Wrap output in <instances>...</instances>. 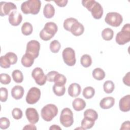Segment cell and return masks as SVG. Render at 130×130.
Instances as JSON below:
<instances>
[{"instance_id": "cell-23", "label": "cell", "mask_w": 130, "mask_h": 130, "mask_svg": "<svg viewBox=\"0 0 130 130\" xmlns=\"http://www.w3.org/2000/svg\"><path fill=\"white\" fill-rule=\"evenodd\" d=\"M93 77L97 80H102L105 77V73L103 70L100 68L94 69L92 73Z\"/></svg>"}, {"instance_id": "cell-33", "label": "cell", "mask_w": 130, "mask_h": 130, "mask_svg": "<svg viewBox=\"0 0 130 130\" xmlns=\"http://www.w3.org/2000/svg\"><path fill=\"white\" fill-rule=\"evenodd\" d=\"M77 21H78V20L76 18H74L73 17L67 18L63 22V25L64 28L66 30L70 31V29L74 23H75Z\"/></svg>"}, {"instance_id": "cell-18", "label": "cell", "mask_w": 130, "mask_h": 130, "mask_svg": "<svg viewBox=\"0 0 130 130\" xmlns=\"http://www.w3.org/2000/svg\"><path fill=\"white\" fill-rule=\"evenodd\" d=\"M84 31V27L81 23L78 21L76 22L72 26L70 31L75 36H79L83 34Z\"/></svg>"}, {"instance_id": "cell-31", "label": "cell", "mask_w": 130, "mask_h": 130, "mask_svg": "<svg viewBox=\"0 0 130 130\" xmlns=\"http://www.w3.org/2000/svg\"><path fill=\"white\" fill-rule=\"evenodd\" d=\"M95 94L94 89L91 86H87L83 90V95L86 99H91Z\"/></svg>"}, {"instance_id": "cell-7", "label": "cell", "mask_w": 130, "mask_h": 130, "mask_svg": "<svg viewBox=\"0 0 130 130\" xmlns=\"http://www.w3.org/2000/svg\"><path fill=\"white\" fill-rule=\"evenodd\" d=\"M105 22L112 26L118 27L123 21L122 16L117 12L108 13L105 18Z\"/></svg>"}, {"instance_id": "cell-8", "label": "cell", "mask_w": 130, "mask_h": 130, "mask_svg": "<svg viewBox=\"0 0 130 130\" xmlns=\"http://www.w3.org/2000/svg\"><path fill=\"white\" fill-rule=\"evenodd\" d=\"M64 63L68 66H74L76 62L75 50L71 47H67L62 53Z\"/></svg>"}, {"instance_id": "cell-3", "label": "cell", "mask_w": 130, "mask_h": 130, "mask_svg": "<svg viewBox=\"0 0 130 130\" xmlns=\"http://www.w3.org/2000/svg\"><path fill=\"white\" fill-rule=\"evenodd\" d=\"M58 27L57 25L53 22H47L40 32V38L45 41H49L52 39L57 32Z\"/></svg>"}, {"instance_id": "cell-16", "label": "cell", "mask_w": 130, "mask_h": 130, "mask_svg": "<svg viewBox=\"0 0 130 130\" xmlns=\"http://www.w3.org/2000/svg\"><path fill=\"white\" fill-rule=\"evenodd\" d=\"M81 86L77 83H72L68 88V93L69 95L73 98H75L79 95L81 93Z\"/></svg>"}, {"instance_id": "cell-13", "label": "cell", "mask_w": 130, "mask_h": 130, "mask_svg": "<svg viewBox=\"0 0 130 130\" xmlns=\"http://www.w3.org/2000/svg\"><path fill=\"white\" fill-rule=\"evenodd\" d=\"M25 115L28 121L31 124H36L39 120L38 112L35 108H27L25 111Z\"/></svg>"}, {"instance_id": "cell-41", "label": "cell", "mask_w": 130, "mask_h": 130, "mask_svg": "<svg viewBox=\"0 0 130 130\" xmlns=\"http://www.w3.org/2000/svg\"><path fill=\"white\" fill-rule=\"evenodd\" d=\"M0 66L3 68L7 69L10 67L11 64L9 62L5 56H2L0 58Z\"/></svg>"}, {"instance_id": "cell-26", "label": "cell", "mask_w": 130, "mask_h": 130, "mask_svg": "<svg viewBox=\"0 0 130 130\" xmlns=\"http://www.w3.org/2000/svg\"><path fill=\"white\" fill-rule=\"evenodd\" d=\"M53 91L54 93L58 96H62L66 92V88L64 85H58L54 84L53 86Z\"/></svg>"}, {"instance_id": "cell-34", "label": "cell", "mask_w": 130, "mask_h": 130, "mask_svg": "<svg viewBox=\"0 0 130 130\" xmlns=\"http://www.w3.org/2000/svg\"><path fill=\"white\" fill-rule=\"evenodd\" d=\"M5 57L9 61V62L11 64H15L18 60V57L17 55L12 52H9L7 53L5 55Z\"/></svg>"}, {"instance_id": "cell-11", "label": "cell", "mask_w": 130, "mask_h": 130, "mask_svg": "<svg viewBox=\"0 0 130 130\" xmlns=\"http://www.w3.org/2000/svg\"><path fill=\"white\" fill-rule=\"evenodd\" d=\"M31 76L35 80L36 83L39 85H44L47 80V77L43 72V70L39 67L35 68L31 73Z\"/></svg>"}, {"instance_id": "cell-6", "label": "cell", "mask_w": 130, "mask_h": 130, "mask_svg": "<svg viewBox=\"0 0 130 130\" xmlns=\"http://www.w3.org/2000/svg\"><path fill=\"white\" fill-rule=\"evenodd\" d=\"M60 122L66 127L71 126L74 122L73 113L72 110L69 108H63L60 115Z\"/></svg>"}, {"instance_id": "cell-15", "label": "cell", "mask_w": 130, "mask_h": 130, "mask_svg": "<svg viewBox=\"0 0 130 130\" xmlns=\"http://www.w3.org/2000/svg\"><path fill=\"white\" fill-rule=\"evenodd\" d=\"M120 110L124 112H128L130 110V95L127 94L120 99L119 102Z\"/></svg>"}, {"instance_id": "cell-36", "label": "cell", "mask_w": 130, "mask_h": 130, "mask_svg": "<svg viewBox=\"0 0 130 130\" xmlns=\"http://www.w3.org/2000/svg\"><path fill=\"white\" fill-rule=\"evenodd\" d=\"M66 82H67L66 77L63 75L60 74L59 73H58L56 75L54 79V82L55 83V84H58V85H64Z\"/></svg>"}, {"instance_id": "cell-14", "label": "cell", "mask_w": 130, "mask_h": 130, "mask_svg": "<svg viewBox=\"0 0 130 130\" xmlns=\"http://www.w3.org/2000/svg\"><path fill=\"white\" fill-rule=\"evenodd\" d=\"M22 20V16L21 14L16 11H13L9 15V22L13 26L19 25Z\"/></svg>"}, {"instance_id": "cell-46", "label": "cell", "mask_w": 130, "mask_h": 130, "mask_svg": "<svg viewBox=\"0 0 130 130\" xmlns=\"http://www.w3.org/2000/svg\"><path fill=\"white\" fill-rule=\"evenodd\" d=\"M23 129H37V127L34 124H27L23 128Z\"/></svg>"}, {"instance_id": "cell-42", "label": "cell", "mask_w": 130, "mask_h": 130, "mask_svg": "<svg viewBox=\"0 0 130 130\" xmlns=\"http://www.w3.org/2000/svg\"><path fill=\"white\" fill-rule=\"evenodd\" d=\"M58 73V72L55 71H52L47 73L46 75L47 77V80L50 82H54V79L56 75Z\"/></svg>"}, {"instance_id": "cell-29", "label": "cell", "mask_w": 130, "mask_h": 130, "mask_svg": "<svg viewBox=\"0 0 130 130\" xmlns=\"http://www.w3.org/2000/svg\"><path fill=\"white\" fill-rule=\"evenodd\" d=\"M80 63L81 65L85 68L90 67L92 63V59L91 56L86 54L83 55L80 58Z\"/></svg>"}, {"instance_id": "cell-35", "label": "cell", "mask_w": 130, "mask_h": 130, "mask_svg": "<svg viewBox=\"0 0 130 130\" xmlns=\"http://www.w3.org/2000/svg\"><path fill=\"white\" fill-rule=\"evenodd\" d=\"M60 47L61 45L60 43L58 40H54L53 41H52L50 43L49 46V48L51 51L54 53H57L59 51Z\"/></svg>"}, {"instance_id": "cell-1", "label": "cell", "mask_w": 130, "mask_h": 130, "mask_svg": "<svg viewBox=\"0 0 130 130\" xmlns=\"http://www.w3.org/2000/svg\"><path fill=\"white\" fill-rule=\"evenodd\" d=\"M82 4L91 12L94 19H99L102 18L103 15V9L99 3L94 0H83L82 1Z\"/></svg>"}, {"instance_id": "cell-47", "label": "cell", "mask_w": 130, "mask_h": 130, "mask_svg": "<svg viewBox=\"0 0 130 130\" xmlns=\"http://www.w3.org/2000/svg\"><path fill=\"white\" fill-rule=\"evenodd\" d=\"M49 129L51 130V129H61V127H60L58 125H52L50 128H49Z\"/></svg>"}, {"instance_id": "cell-12", "label": "cell", "mask_w": 130, "mask_h": 130, "mask_svg": "<svg viewBox=\"0 0 130 130\" xmlns=\"http://www.w3.org/2000/svg\"><path fill=\"white\" fill-rule=\"evenodd\" d=\"M17 9L16 6L12 2H1L0 3V15L3 17L8 15L10 11Z\"/></svg>"}, {"instance_id": "cell-39", "label": "cell", "mask_w": 130, "mask_h": 130, "mask_svg": "<svg viewBox=\"0 0 130 130\" xmlns=\"http://www.w3.org/2000/svg\"><path fill=\"white\" fill-rule=\"evenodd\" d=\"M10 124V120L7 117H2L0 119V128L2 129L8 128Z\"/></svg>"}, {"instance_id": "cell-17", "label": "cell", "mask_w": 130, "mask_h": 130, "mask_svg": "<svg viewBox=\"0 0 130 130\" xmlns=\"http://www.w3.org/2000/svg\"><path fill=\"white\" fill-rule=\"evenodd\" d=\"M115 104V99L112 96L103 98L100 103V107L103 109H108L112 107Z\"/></svg>"}, {"instance_id": "cell-4", "label": "cell", "mask_w": 130, "mask_h": 130, "mask_svg": "<svg viewBox=\"0 0 130 130\" xmlns=\"http://www.w3.org/2000/svg\"><path fill=\"white\" fill-rule=\"evenodd\" d=\"M42 118L46 121H50L58 113L57 106L52 104H49L45 106L41 109Z\"/></svg>"}, {"instance_id": "cell-30", "label": "cell", "mask_w": 130, "mask_h": 130, "mask_svg": "<svg viewBox=\"0 0 130 130\" xmlns=\"http://www.w3.org/2000/svg\"><path fill=\"white\" fill-rule=\"evenodd\" d=\"M104 91L108 94L111 93L114 90V83L111 80H107L104 82L103 85Z\"/></svg>"}, {"instance_id": "cell-32", "label": "cell", "mask_w": 130, "mask_h": 130, "mask_svg": "<svg viewBox=\"0 0 130 130\" xmlns=\"http://www.w3.org/2000/svg\"><path fill=\"white\" fill-rule=\"evenodd\" d=\"M95 123V121L90 119L84 117L81 121V127H82L84 129H90L92 127Z\"/></svg>"}, {"instance_id": "cell-9", "label": "cell", "mask_w": 130, "mask_h": 130, "mask_svg": "<svg viewBox=\"0 0 130 130\" xmlns=\"http://www.w3.org/2000/svg\"><path fill=\"white\" fill-rule=\"evenodd\" d=\"M40 49V43L36 40H31L27 43L25 53L31 56L34 59H36L39 55Z\"/></svg>"}, {"instance_id": "cell-19", "label": "cell", "mask_w": 130, "mask_h": 130, "mask_svg": "<svg viewBox=\"0 0 130 130\" xmlns=\"http://www.w3.org/2000/svg\"><path fill=\"white\" fill-rule=\"evenodd\" d=\"M24 90L22 86L20 85H16L14 86L11 90V95L15 100H19L21 99L24 94Z\"/></svg>"}, {"instance_id": "cell-10", "label": "cell", "mask_w": 130, "mask_h": 130, "mask_svg": "<svg viewBox=\"0 0 130 130\" xmlns=\"http://www.w3.org/2000/svg\"><path fill=\"white\" fill-rule=\"evenodd\" d=\"M41 90L37 87H32L27 92L26 96V102L28 104H35L40 99Z\"/></svg>"}, {"instance_id": "cell-2", "label": "cell", "mask_w": 130, "mask_h": 130, "mask_svg": "<svg viewBox=\"0 0 130 130\" xmlns=\"http://www.w3.org/2000/svg\"><path fill=\"white\" fill-rule=\"evenodd\" d=\"M41 7V2L40 0H28L22 3L21 10L25 14L36 15L39 13Z\"/></svg>"}, {"instance_id": "cell-5", "label": "cell", "mask_w": 130, "mask_h": 130, "mask_svg": "<svg viewBox=\"0 0 130 130\" xmlns=\"http://www.w3.org/2000/svg\"><path fill=\"white\" fill-rule=\"evenodd\" d=\"M116 42L120 45H124L130 41V24L127 23L124 25L121 31L118 32L115 38Z\"/></svg>"}, {"instance_id": "cell-44", "label": "cell", "mask_w": 130, "mask_h": 130, "mask_svg": "<svg viewBox=\"0 0 130 130\" xmlns=\"http://www.w3.org/2000/svg\"><path fill=\"white\" fill-rule=\"evenodd\" d=\"M54 2L55 3V4L60 7H65L68 2V0H61V1H54Z\"/></svg>"}, {"instance_id": "cell-38", "label": "cell", "mask_w": 130, "mask_h": 130, "mask_svg": "<svg viewBox=\"0 0 130 130\" xmlns=\"http://www.w3.org/2000/svg\"><path fill=\"white\" fill-rule=\"evenodd\" d=\"M11 78L8 74L5 73H2L0 74V81L2 84L7 85L11 82Z\"/></svg>"}, {"instance_id": "cell-24", "label": "cell", "mask_w": 130, "mask_h": 130, "mask_svg": "<svg viewBox=\"0 0 130 130\" xmlns=\"http://www.w3.org/2000/svg\"><path fill=\"white\" fill-rule=\"evenodd\" d=\"M84 117L95 121L98 118V114L92 109H88L84 112Z\"/></svg>"}, {"instance_id": "cell-40", "label": "cell", "mask_w": 130, "mask_h": 130, "mask_svg": "<svg viewBox=\"0 0 130 130\" xmlns=\"http://www.w3.org/2000/svg\"><path fill=\"white\" fill-rule=\"evenodd\" d=\"M0 100L2 102H5L8 99V90L5 87H1L0 88Z\"/></svg>"}, {"instance_id": "cell-37", "label": "cell", "mask_w": 130, "mask_h": 130, "mask_svg": "<svg viewBox=\"0 0 130 130\" xmlns=\"http://www.w3.org/2000/svg\"><path fill=\"white\" fill-rule=\"evenodd\" d=\"M12 115L14 119L18 120L22 118L23 116V113L20 108H15L12 111Z\"/></svg>"}, {"instance_id": "cell-22", "label": "cell", "mask_w": 130, "mask_h": 130, "mask_svg": "<svg viewBox=\"0 0 130 130\" xmlns=\"http://www.w3.org/2000/svg\"><path fill=\"white\" fill-rule=\"evenodd\" d=\"M34 58L28 54L25 53L22 57L21 62L22 64L25 67H30L34 62Z\"/></svg>"}, {"instance_id": "cell-27", "label": "cell", "mask_w": 130, "mask_h": 130, "mask_svg": "<svg viewBox=\"0 0 130 130\" xmlns=\"http://www.w3.org/2000/svg\"><path fill=\"white\" fill-rule=\"evenodd\" d=\"M114 31L110 28L107 27L103 30L102 32V37L106 41H110L113 38Z\"/></svg>"}, {"instance_id": "cell-45", "label": "cell", "mask_w": 130, "mask_h": 130, "mask_svg": "<svg viewBox=\"0 0 130 130\" xmlns=\"http://www.w3.org/2000/svg\"><path fill=\"white\" fill-rule=\"evenodd\" d=\"M121 129H129V121H125L122 123L121 127L120 128Z\"/></svg>"}, {"instance_id": "cell-20", "label": "cell", "mask_w": 130, "mask_h": 130, "mask_svg": "<svg viewBox=\"0 0 130 130\" xmlns=\"http://www.w3.org/2000/svg\"><path fill=\"white\" fill-rule=\"evenodd\" d=\"M72 106L75 111H80L85 108L86 103L82 99L76 98L73 101Z\"/></svg>"}, {"instance_id": "cell-21", "label": "cell", "mask_w": 130, "mask_h": 130, "mask_svg": "<svg viewBox=\"0 0 130 130\" xmlns=\"http://www.w3.org/2000/svg\"><path fill=\"white\" fill-rule=\"evenodd\" d=\"M43 14L47 18H51L55 14V9L53 5L50 4H47L44 7Z\"/></svg>"}, {"instance_id": "cell-25", "label": "cell", "mask_w": 130, "mask_h": 130, "mask_svg": "<svg viewBox=\"0 0 130 130\" xmlns=\"http://www.w3.org/2000/svg\"><path fill=\"white\" fill-rule=\"evenodd\" d=\"M21 29L22 34L25 36H28L32 32L33 27L29 22H25L22 24Z\"/></svg>"}, {"instance_id": "cell-28", "label": "cell", "mask_w": 130, "mask_h": 130, "mask_svg": "<svg viewBox=\"0 0 130 130\" xmlns=\"http://www.w3.org/2000/svg\"><path fill=\"white\" fill-rule=\"evenodd\" d=\"M13 80L17 83H21L23 80V76L22 72L19 70H14L12 73Z\"/></svg>"}, {"instance_id": "cell-43", "label": "cell", "mask_w": 130, "mask_h": 130, "mask_svg": "<svg viewBox=\"0 0 130 130\" xmlns=\"http://www.w3.org/2000/svg\"><path fill=\"white\" fill-rule=\"evenodd\" d=\"M122 81L123 83L128 86H130V72H128L123 78L122 79Z\"/></svg>"}]
</instances>
